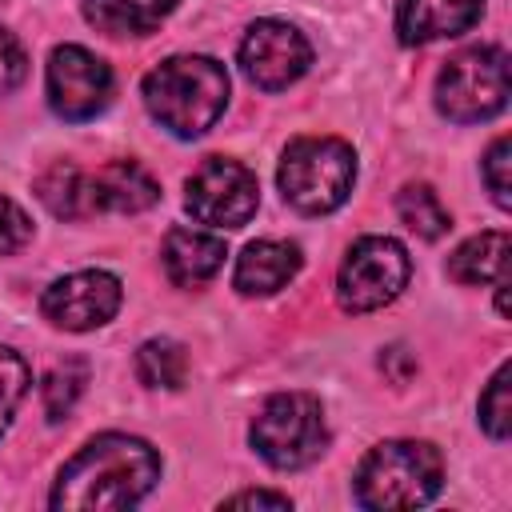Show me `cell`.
I'll use <instances>...</instances> for the list:
<instances>
[{
  "label": "cell",
  "mask_w": 512,
  "mask_h": 512,
  "mask_svg": "<svg viewBox=\"0 0 512 512\" xmlns=\"http://www.w3.org/2000/svg\"><path fill=\"white\" fill-rule=\"evenodd\" d=\"M84 384H88V368H84L80 360L56 364V368H52V372L44 376V384H40V392H44V412H48V420H64V416L72 412V404L80 400Z\"/></svg>",
  "instance_id": "cell-20"
},
{
  "label": "cell",
  "mask_w": 512,
  "mask_h": 512,
  "mask_svg": "<svg viewBox=\"0 0 512 512\" xmlns=\"http://www.w3.org/2000/svg\"><path fill=\"white\" fill-rule=\"evenodd\" d=\"M176 4L180 0H84V16L108 36H148Z\"/></svg>",
  "instance_id": "cell-16"
},
{
  "label": "cell",
  "mask_w": 512,
  "mask_h": 512,
  "mask_svg": "<svg viewBox=\"0 0 512 512\" xmlns=\"http://www.w3.org/2000/svg\"><path fill=\"white\" fill-rule=\"evenodd\" d=\"M308 64H312V48L304 32L288 20H256L240 40V68L264 92H280L296 84L308 72Z\"/></svg>",
  "instance_id": "cell-11"
},
{
  "label": "cell",
  "mask_w": 512,
  "mask_h": 512,
  "mask_svg": "<svg viewBox=\"0 0 512 512\" xmlns=\"http://www.w3.org/2000/svg\"><path fill=\"white\" fill-rule=\"evenodd\" d=\"M228 104V72L212 56H168L144 76V108L180 140L204 136Z\"/></svg>",
  "instance_id": "cell-3"
},
{
  "label": "cell",
  "mask_w": 512,
  "mask_h": 512,
  "mask_svg": "<svg viewBox=\"0 0 512 512\" xmlns=\"http://www.w3.org/2000/svg\"><path fill=\"white\" fill-rule=\"evenodd\" d=\"M408 272L412 264L400 240L360 236L336 272V300L344 312H376L404 292Z\"/></svg>",
  "instance_id": "cell-8"
},
{
  "label": "cell",
  "mask_w": 512,
  "mask_h": 512,
  "mask_svg": "<svg viewBox=\"0 0 512 512\" xmlns=\"http://www.w3.org/2000/svg\"><path fill=\"white\" fill-rule=\"evenodd\" d=\"M36 196L60 220H84L96 212H144L160 200V184L136 160H108L96 172H80L76 164L60 160L36 180Z\"/></svg>",
  "instance_id": "cell-2"
},
{
  "label": "cell",
  "mask_w": 512,
  "mask_h": 512,
  "mask_svg": "<svg viewBox=\"0 0 512 512\" xmlns=\"http://www.w3.org/2000/svg\"><path fill=\"white\" fill-rule=\"evenodd\" d=\"M32 240V220L24 216V208L8 196H0V252H20Z\"/></svg>",
  "instance_id": "cell-24"
},
{
  "label": "cell",
  "mask_w": 512,
  "mask_h": 512,
  "mask_svg": "<svg viewBox=\"0 0 512 512\" xmlns=\"http://www.w3.org/2000/svg\"><path fill=\"white\" fill-rule=\"evenodd\" d=\"M28 384H32V372H28L24 356L12 352L8 344H0V436L12 424L20 400L28 396Z\"/></svg>",
  "instance_id": "cell-21"
},
{
  "label": "cell",
  "mask_w": 512,
  "mask_h": 512,
  "mask_svg": "<svg viewBox=\"0 0 512 512\" xmlns=\"http://www.w3.org/2000/svg\"><path fill=\"white\" fill-rule=\"evenodd\" d=\"M396 212H400L404 228L416 232L420 240H440L452 228L448 208L440 204V196L428 184H404L400 196H396Z\"/></svg>",
  "instance_id": "cell-18"
},
{
  "label": "cell",
  "mask_w": 512,
  "mask_h": 512,
  "mask_svg": "<svg viewBox=\"0 0 512 512\" xmlns=\"http://www.w3.org/2000/svg\"><path fill=\"white\" fill-rule=\"evenodd\" d=\"M484 12V0H400L396 32L404 44H428L468 32Z\"/></svg>",
  "instance_id": "cell-13"
},
{
  "label": "cell",
  "mask_w": 512,
  "mask_h": 512,
  "mask_svg": "<svg viewBox=\"0 0 512 512\" xmlns=\"http://www.w3.org/2000/svg\"><path fill=\"white\" fill-rule=\"evenodd\" d=\"M136 376L148 388H184L188 380V352L176 340H148L136 352Z\"/></svg>",
  "instance_id": "cell-19"
},
{
  "label": "cell",
  "mask_w": 512,
  "mask_h": 512,
  "mask_svg": "<svg viewBox=\"0 0 512 512\" xmlns=\"http://www.w3.org/2000/svg\"><path fill=\"white\" fill-rule=\"evenodd\" d=\"M248 440L256 456L280 472L308 468L328 448V424L324 408L308 392H276L252 420Z\"/></svg>",
  "instance_id": "cell-6"
},
{
  "label": "cell",
  "mask_w": 512,
  "mask_h": 512,
  "mask_svg": "<svg viewBox=\"0 0 512 512\" xmlns=\"http://www.w3.org/2000/svg\"><path fill=\"white\" fill-rule=\"evenodd\" d=\"M112 68L80 48V44H60L52 56H48V104L56 116L64 120H92L108 108L112 100Z\"/></svg>",
  "instance_id": "cell-10"
},
{
  "label": "cell",
  "mask_w": 512,
  "mask_h": 512,
  "mask_svg": "<svg viewBox=\"0 0 512 512\" xmlns=\"http://www.w3.org/2000/svg\"><path fill=\"white\" fill-rule=\"evenodd\" d=\"M504 268H508V232L500 228L464 240L448 256V276L456 284H496L504 280Z\"/></svg>",
  "instance_id": "cell-17"
},
{
  "label": "cell",
  "mask_w": 512,
  "mask_h": 512,
  "mask_svg": "<svg viewBox=\"0 0 512 512\" xmlns=\"http://www.w3.org/2000/svg\"><path fill=\"white\" fill-rule=\"evenodd\" d=\"M444 484V460L428 440H384L356 468V504L420 508Z\"/></svg>",
  "instance_id": "cell-4"
},
{
  "label": "cell",
  "mask_w": 512,
  "mask_h": 512,
  "mask_svg": "<svg viewBox=\"0 0 512 512\" xmlns=\"http://www.w3.org/2000/svg\"><path fill=\"white\" fill-rule=\"evenodd\" d=\"M508 152H512V140L508 136H496L492 148L484 152V184L492 192V200L500 208H512V180H508Z\"/></svg>",
  "instance_id": "cell-23"
},
{
  "label": "cell",
  "mask_w": 512,
  "mask_h": 512,
  "mask_svg": "<svg viewBox=\"0 0 512 512\" xmlns=\"http://www.w3.org/2000/svg\"><path fill=\"white\" fill-rule=\"evenodd\" d=\"M276 184L304 216L336 212L356 184V152L336 136H300L284 148Z\"/></svg>",
  "instance_id": "cell-5"
},
{
  "label": "cell",
  "mask_w": 512,
  "mask_h": 512,
  "mask_svg": "<svg viewBox=\"0 0 512 512\" xmlns=\"http://www.w3.org/2000/svg\"><path fill=\"white\" fill-rule=\"evenodd\" d=\"M156 480L160 456L148 440L104 432L60 468L48 504L56 512H116L140 504Z\"/></svg>",
  "instance_id": "cell-1"
},
{
  "label": "cell",
  "mask_w": 512,
  "mask_h": 512,
  "mask_svg": "<svg viewBox=\"0 0 512 512\" xmlns=\"http://www.w3.org/2000/svg\"><path fill=\"white\" fill-rule=\"evenodd\" d=\"M24 80V48L16 44L12 32L0 28V96H8Z\"/></svg>",
  "instance_id": "cell-25"
},
{
  "label": "cell",
  "mask_w": 512,
  "mask_h": 512,
  "mask_svg": "<svg viewBox=\"0 0 512 512\" xmlns=\"http://www.w3.org/2000/svg\"><path fill=\"white\" fill-rule=\"evenodd\" d=\"M224 508H292V500L284 492H264V488H248L224 500Z\"/></svg>",
  "instance_id": "cell-26"
},
{
  "label": "cell",
  "mask_w": 512,
  "mask_h": 512,
  "mask_svg": "<svg viewBox=\"0 0 512 512\" xmlns=\"http://www.w3.org/2000/svg\"><path fill=\"white\" fill-rule=\"evenodd\" d=\"M260 204L256 176L228 156H208L184 184V208L208 228H240Z\"/></svg>",
  "instance_id": "cell-9"
},
{
  "label": "cell",
  "mask_w": 512,
  "mask_h": 512,
  "mask_svg": "<svg viewBox=\"0 0 512 512\" xmlns=\"http://www.w3.org/2000/svg\"><path fill=\"white\" fill-rule=\"evenodd\" d=\"M124 300V288L112 272L104 268H84V272H72V276H60L44 296H40V312L64 328V332H88V328H100L116 316Z\"/></svg>",
  "instance_id": "cell-12"
},
{
  "label": "cell",
  "mask_w": 512,
  "mask_h": 512,
  "mask_svg": "<svg viewBox=\"0 0 512 512\" xmlns=\"http://www.w3.org/2000/svg\"><path fill=\"white\" fill-rule=\"evenodd\" d=\"M508 364H500L488 380V388L480 392V424L492 440H508V428H512V404H508Z\"/></svg>",
  "instance_id": "cell-22"
},
{
  "label": "cell",
  "mask_w": 512,
  "mask_h": 512,
  "mask_svg": "<svg viewBox=\"0 0 512 512\" xmlns=\"http://www.w3.org/2000/svg\"><path fill=\"white\" fill-rule=\"evenodd\" d=\"M300 272V248L288 240H256L240 252L232 284L240 296H272Z\"/></svg>",
  "instance_id": "cell-15"
},
{
  "label": "cell",
  "mask_w": 512,
  "mask_h": 512,
  "mask_svg": "<svg viewBox=\"0 0 512 512\" xmlns=\"http://www.w3.org/2000/svg\"><path fill=\"white\" fill-rule=\"evenodd\" d=\"M164 272L176 288H200L224 268V240L200 228H172L164 236Z\"/></svg>",
  "instance_id": "cell-14"
},
{
  "label": "cell",
  "mask_w": 512,
  "mask_h": 512,
  "mask_svg": "<svg viewBox=\"0 0 512 512\" xmlns=\"http://www.w3.org/2000/svg\"><path fill=\"white\" fill-rule=\"evenodd\" d=\"M508 104V52L496 44L456 52L436 76V108L456 124H480Z\"/></svg>",
  "instance_id": "cell-7"
}]
</instances>
